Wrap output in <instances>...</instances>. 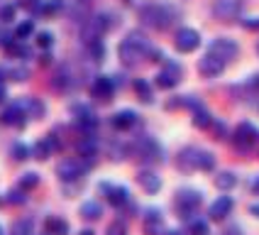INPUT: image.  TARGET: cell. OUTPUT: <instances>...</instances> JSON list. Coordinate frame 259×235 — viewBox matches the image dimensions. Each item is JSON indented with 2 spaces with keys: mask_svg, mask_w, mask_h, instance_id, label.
<instances>
[{
  "mask_svg": "<svg viewBox=\"0 0 259 235\" xmlns=\"http://www.w3.org/2000/svg\"><path fill=\"white\" fill-rule=\"evenodd\" d=\"M140 17H142L144 25H149V27L166 29L176 22L179 10L174 5H157V3H152V5H144L142 10H140Z\"/></svg>",
  "mask_w": 259,
  "mask_h": 235,
  "instance_id": "cell-1",
  "label": "cell"
},
{
  "mask_svg": "<svg viewBox=\"0 0 259 235\" xmlns=\"http://www.w3.org/2000/svg\"><path fill=\"white\" fill-rule=\"evenodd\" d=\"M149 42L144 40V34H140V32H130L127 40L120 44V59L125 61V64H140L144 57H149Z\"/></svg>",
  "mask_w": 259,
  "mask_h": 235,
  "instance_id": "cell-2",
  "label": "cell"
},
{
  "mask_svg": "<svg viewBox=\"0 0 259 235\" xmlns=\"http://www.w3.org/2000/svg\"><path fill=\"white\" fill-rule=\"evenodd\" d=\"M259 142V130L252 123H240L232 132V145L237 147V152H252Z\"/></svg>",
  "mask_w": 259,
  "mask_h": 235,
  "instance_id": "cell-3",
  "label": "cell"
},
{
  "mask_svg": "<svg viewBox=\"0 0 259 235\" xmlns=\"http://www.w3.org/2000/svg\"><path fill=\"white\" fill-rule=\"evenodd\" d=\"M201 193L193 189H184L179 191V196H176V211H179V216L181 218H193L196 216V211H198V206H201Z\"/></svg>",
  "mask_w": 259,
  "mask_h": 235,
  "instance_id": "cell-4",
  "label": "cell"
},
{
  "mask_svg": "<svg viewBox=\"0 0 259 235\" xmlns=\"http://www.w3.org/2000/svg\"><path fill=\"white\" fill-rule=\"evenodd\" d=\"M174 44H176V49H179V52H184V54L196 52V49L201 47V34H198L196 29H191V27H181L179 32H176Z\"/></svg>",
  "mask_w": 259,
  "mask_h": 235,
  "instance_id": "cell-5",
  "label": "cell"
},
{
  "mask_svg": "<svg viewBox=\"0 0 259 235\" xmlns=\"http://www.w3.org/2000/svg\"><path fill=\"white\" fill-rule=\"evenodd\" d=\"M237 52H240V47L232 42V40H225V37H218L210 42L208 47V54H213V57L223 59V61H230V59L237 57Z\"/></svg>",
  "mask_w": 259,
  "mask_h": 235,
  "instance_id": "cell-6",
  "label": "cell"
},
{
  "mask_svg": "<svg viewBox=\"0 0 259 235\" xmlns=\"http://www.w3.org/2000/svg\"><path fill=\"white\" fill-rule=\"evenodd\" d=\"M240 13H242L240 0H215V5H213V15H215L218 20H223V22L237 20Z\"/></svg>",
  "mask_w": 259,
  "mask_h": 235,
  "instance_id": "cell-7",
  "label": "cell"
},
{
  "mask_svg": "<svg viewBox=\"0 0 259 235\" xmlns=\"http://www.w3.org/2000/svg\"><path fill=\"white\" fill-rule=\"evenodd\" d=\"M225 64H228V61L213 57V54H205V57L198 61V71H201L205 79H215V76H220V73L225 71Z\"/></svg>",
  "mask_w": 259,
  "mask_h": 235,
  "instance_id": "cell-8",
  "label": "cell"
},
{
  "mask_svg": "<svg viewBox=\"0 0 259 235\" xmlns=\"http://www.w3.org/2000/svg\"><path fill=\"white\" fill-rule=\"evenodd\" d=\"M232 208H235L232 196H220L215 204L208 208V216H210V220H225V216L232 213Z\"/></svg>",
  "mask_w": 259,
  "mask_h": 235,
  "instance_id": "cell-9",
  "label": "cell"
},
{
  "mask_svg": "<svg viewBox=\"0 0 259 235\" xmlns=\"http://www.w3.org/2000/svg\"><path fill=\"white\" fill-rule=\"evenodd\" d=\"M57 172L64 181H69V179H78V176L83 174L86 172V164H81L78 160H64L57 167Z\"/></svg>",
  "mask_w": 259,
  "mask_h": 235,
  "instance_id": "cell-10",
  "label": "cell"
},
{
  "mask_svg": "<svg viewBox=\"0 0 259 235\" xmlns=\"http://www.w3.org/2000/svg\"><path fill=\"white\" fill-rule=\"evenodd\" d=\"M179 81H181V69L176 64H169V69H164L157 76V86H161V88H174Z\"/></svg>",
  "mask_w": 259,
  "mask_h": 235,
  "instance_id": "cell-11",
  "label": "cell"
},
{
  "mask_svg": "<svg viewBox=\"0 0 259 235\" xmlns=\"http://www.w3.org/2000/svg\"><path fill=\"white\" fill-rule=\"evenodd\" d=\"M91 91H93V96H96V98H101V101H108V98L113 96L115 86H113V81H110L108 76H98V79L93 81Z\"/></svg>",
  "mask_w": 259,
  "mask_h": 235,
  "instance_id": "cell-12",
  "label": "cell"
},
{
  "mask_svg": "<svg viewBox=\"0 0 259 235\" xmlns=\"http://www.w3.org/2000/svg\"><path fill=\"white\" fill-rule=\"evenodd\" d=\"M198 160H201V149L188 147V149H184V152L179 154V167H181L184 172H193V169H198Z\"/></svg>",
  "mask_w": 259,
  "mask_h": 235,
  "instance_id": "cell-13",
  "label": "cell"
},
{
  "mask_svg": "<svg viewBox=\"0 0 259 235\" xmlns=\"http://www.w3.org/2000/svg\"><path fill=\"white\" fill-rule=\"evenodd\" d=\"M135 123H137V113H132V110H120L117 115H113V128L115 130H130Z\"/></svg>",
  "mask_w": 259,
  "mask_h": 235,
  "instance_id": "cell-14",
  "label": "cell"
},
{
  "mask_svg": "<svg viewBox=\"0 0 259 235\" xmlns=\"http://www.w3.org/2000/svg\"><path fill=\"white\" fill-rule=\"evenodd\" d=\"M25 110H22V105H10L3 115H0V120L5 123V125H25Z\"/></svg>",
  "mask_w": 259,
  "mask_h": 235,
  "instance_id": "cell-15",
  "label": "cell"
},
{
  "mask_svg": "<svg viewBox=\"0 0 259 235\" xmlns=\"http://www.w3.org/2000/svg\"><path fill=\"white\" fill-rule=\"evenodd\" d=\"M52 84H54V88H57V91H66V88H71L73 86L71 71H69L66 66H64V69H59V71L54 73V81H52Z\"/></svg>",
  "mask_w": 259,
  "mask_h": 235,
  "instance_id": "cell-16",
  "label": "cell"
},
{
  "mask_svg": "<svg viewBox=\"0 0 259 235\" xmlns=\"http://www.w3.org/2000/svg\"><path fill=\"white\" fill-rule=\"evenodd\" d=\"M193 123H196V128H208V125H213V118H210V113L203 108L201 103L193 108Z\"/></svg>",
  "mask_w": 259,
  "mask_h": 235,
  "instance_id": "cell-17",
  "label": "cell"
},
{
  "mask_svg": "<svg viewBox=\"0 0 259 235\" xmlns=\"http://www.w3.org/2000/svg\"><path fill=\"white\" fill-rule=\"evenodd\" d=\"M22 110H27L29 118H42L44 115V103L37 101V98H27L22 103Z\"/></svg>",
  "mask_w": 259,
  "mask_h": 235,
  "instance_id": "cell-18",
  "label": "cell"
},
{
  "mask_svg": "<svg viewBox=\"0 0 259 235\" xmlns=\"http://www.w3.org/2000/svg\"><path fill=\"white\" fill-rule=\"evenodd\" d=\"M235 184H237V176L232 174V172H223V174L215 176V186L220 191H230Z\"/></svg>",
  "mask_w": 259,
  "mask_h": 235,
  "instance_id": "cell-19",
  "label": "cell"
},
{
  "mask_svg": "<svg viewBox=\"0 0 259 235\" xmlns=\"http://www.w3.org/2000/svg\"><path fill=\"white\" fill-rule=\"evenodd\" d=\"M140 181H142L144 189L152 191V193L159 191V186H161V181L157 179V174H152V172H142V174H140Z\"/></svg>",
  "mask_w": 259,
  "mask_h": 235,
  "instance_id": "cell-20",
  "label": "cell"
},
{
  "mask_svg": "<svg viewBox=\"0 0 259 235\" xmlns=\"http://www.w3.org/2000/svg\"><path fill=\"white\" fill-rule=\"evenodd\" d=\"M191 235H210V225L203 218H191Z\"/></svg>",
  "mask_w": 259,
  "mask_h": 235,
  "instance_id": "cell-21",
  "label": "cell"
},
{
  "mask_svg": "<svg viewBox=\"0 0 259 235\" xmlns=\"http://www.w3.org/2000/svg\"><path fill=\"white\" fill-rule=\"evenodd\" d=\"M135 91L140 93V98H142L144 103H149V101H152V88H149V84H147V81H142V79H137V81H135Z\"/></svg>",
  "mask_w": 259,
  "mask_h": 235,
  "instance_id": "cell-22",
  "label": "cell"
},
{
  "mask_svg": "<svg viewBox=\"0 0 259 235\" xmlns=\"http://www.w3.org/2000/svg\"><path fill=\"white\" fill-rule=\"evenodd\" d=\"M198 169H203V172H213V169H215V157H213L210 152H201Z\"/></svg>",
  "mask_w": 259,
  "mask_h": 235,
  "instance_id": "cell-23",
  "label": "cell"
},
{
  "mask_svg": "<svg viewBox=\"0 0 259 235\" xmlns=\"http://www.w3.org/2000/svg\"><path fill=\"white\" fill-rule=\"evenodd\" d=\"M39 10H42L44 15H54L61 10V0H47L44 5H39Z\"/></svg>",
  "mask_w": 259,
  "mask_h": 235,
  "instance_id": "cell-24",
  "label": "cell"
},
{
  "mask_svg": "<svg viewBox=\"0 0 259 235\" xmlns=\"http://www.w3.org/2000/svg\"><path fill=\"white\" fill-rule=\"evenodd\" d=\"M81 213H83V218H98L101 216V206L98 204H86L81 208Z\"/></svg>",
  "mask_w": 259,
  "mask_h": 235,
  "instance_id": "cell-25",
  "label": "cell"
},
{
  "mask_svg": "<svg viewBox=\"0 0 259 235\" xmlns=\"http://www.w3.org/2000/svg\"><path fill=\"white\" fill-rule=\"evenodd\" d=\"M49 228H52L57 235H66V230H69V228H66V223H64V220H57V218L49 220Z\"/></svg>",
  "mask_w": 259,
  "mask_h": 235,
  "instance_id": "cell-26",
  "label": "cell"
},
{
  "mask_svg": "<svg viewBox=\"0 0 259 235\" xmlns=\"http://www.w3.org/2000/svg\"><path fill=\"white\" fill-rule=\"evenodd\" d=\"M52 42H54V37H52L49 32H39V34H37V44L44 47V49H47V47H52Z\"/></svg>",
  "mask_w": 259,
  "mask_h": 235,
  "instance_id": "cell-27",
  "label": "cell"
},
{
  "mask_svg": "<svg viewBox=\"0 0 259 235\" xmlns=\"http://www.w3.org/2000/svg\"><path fill=\"white\" fill-rule=\"evenodd\" d=\"M242 27L245 29H259V17H245V20H242Z\"/></svg>",
  "mask_w": 259,
  "mask_h": 235,
  "instance_id": "cell-28",
  "label": "cell"
},
{
  "mask_svg": "<svg viewBox=\"0 0 259 235\" xmlns=\"http://www.w3.org/2000/svg\"><path fill=\"white\" fill-rule=\"evenodd\" d=\"M10 79H13V81H25V79H27V69H13V71H10Z\"/></svg>",
  "mask_w": 259,
  "mask_h": 235,
  "instance_id": "cell-29",
  "label": "cell"
},
{
  "mask_svg": "<svg viewBox=\"0 0 259 235\" xmlns=\"http://www.w3.org/2000/svg\"><path fill=\"white\" fill-rule=\"evenodd\" d=\"M0 17H3L5 22H10V20H13V17H15V8H13V5H8V8H3V10H0Z\"/></svg>",
  "mask_w": 259,
  "mask_h": 235,
  "instance_id": "cell-30",
  "label": "cell"
},
{
  "mask_svg": "<svg viewBox=\"0 0 259 235\" xmlns=\"http://www.w3.org/2000/svg\"><path fill=\"white\" fill-rule=\"evenodd\" d=\"M29 32H32V22H25V25H20V27H17V37L22 40V37H27Z\"/></svg>",
  "mask_w": 259,
  "mask_h": 235,
  "instance_id": "cell-31",
  "label": "cell"
},
{
  "mask_svg": "<svg viewBox=\"0 0 259 235\" xmlns=\"http://www.w3.org/2000/svg\"><path fill=\"white\" fill-rule=\"evenodd\" d=\"M215 132H218V140H225L228 137V128L223 123H215Z\"/></svg>",
  "mask_w": 259,
  "mask_h": 235,
  "instance_id": "cell-32",
  "label": "cell"
},
{
  "mask_svg": "<svg viewBox=\"0 0 259 235\" xmlns=\"http://www.w3.org/2000/svg\"><path fill=\"white\" fill-rule=\"evenodd\" d=\"M15 160H25V154H27V149H25V147L22 145H15Z\"/></svg>",
  "mask_w": 259,
  "mask_h": 235,
  "instance_id": "cell-33",
  "label": "cell"
},
{
  "mask_svg": "<svg viewBox=\"0 0 259 235\" xmlns=\"http://www.w3.org/2000/svg\"><path fill=\"white\" fill-rule=\"evenodd\" d=\"M37 184V174H25V179H22V186H34Z\"/></svg>",
  "mask_w": 259,
  "mask_h": 235,
  "instance_id": "cell-34",
  "label": "cell"
},
{
  "mask_svg": "<svg viewBox=\"0 0 259 235\" xmlns=\"http://www.w3.org/2000/svg\"><path fill=\"white\" fill-rule=\"evenodd\" d=\"M223 235H242V230H240V225H228Z\"/></svg>",
  "mask_w": 259,
  "mask_h": 235,
  "instance_id": "cell-35",
  "label": "cell"
},
{
  "mask_svg": "<svg viewBox=\"0 0 259 235\" xmlns=\"http://www.w3.org/2000/svg\"><path fill=\"white\" fill-rule=\"evenodd\" d=\"M108 235H125V228H122V225L117 223V225H113V228L108 230Z\"/></svg>",
  "mask_w": 259,
  "mask_h": 235,
  "instance_id": "cell-36",
  "label": "cell"
},
{
  "mask_svg": "<svg viewBox=\"0 0 259 235\" xmlns=\"http://www.w3.org/2000/svg\"><path fill=\"white\" fill-rule=\"evenodd\" d=\"M249 86L254 88V91H259V73H254V76L249 79Z\"/></svg>",
  "mask_w": 259,
  "mask_h": 235,
  "instance_id": "cell-37",
  "label": "cell"
},
{
  "mask_svg": "<svg viewBox=\"0 0 259 235\" xmlns=\"http://www.w3.org/2000/svg\"><path fill=\"white\" fill-rule=\"evenodd\" d=\"M249 213H254V216H257V218H259V204H254V206H249Z\"/></svg>",
  "mask_w": 259,
  "mask_h": 235,
  "instance_id": "cell-38",
  "label": "cell"
},
{
  "mask_svg": "<svg viewBox=\"0 0 259 235\" xmlns=\"http://www.w3.org/2000/svg\"><path fill=\"white\" fill-rule=\"evenodd\" d=\"M252 191H254V193H259V179L254 181V184H252Z\"/></svg>",
  "mask_w": 259,
  "mask_h": 235,
  "instance_id": "cell-39",
  "label": "cell"
},
{
  "mask_svg": "<svg viewBox=\"0 0 259 235\" xmlns=\"http://www.w3.org/2000/svg\"><path fill=\"white\" fill-rule=\"evenodd\" d=\"M3 101H5V88L0 86V103H3Z\"/></svg>",
  "mask_w": 259,
  "mask_h": 235,
  "instance_id": "cell-40",
  "label": "cell"
},
{
  "mask_svg": "<svg viewBox=\"0 0 259 235\" xmlns=\"http://www.w3.org/2000/svg\"><path fill=\"white\" fill-rule=\"evenodd\" d=\"M166 235H181V233H179V230H171V233H166Z\"/></svg>",
  "mask_w": 259,
  "mask_h": 235,
  "instance_id": "cell-41",
  "label": "cell"
},
{
  "mask_svg": "<svg viewBox=\"0 0 259 235\" xmlns=\"http://www.w3.org/2000/svg\"><path fill=\"white\" fill-rule=\"evenodd\" d=\"M81 235H93V233H88V230H83V233H81Z\"/></svg>",
  "mask_w": 259,
  "mask_h": 235,
  "instance_id": "cell-42",
  "label": "cell"
},
{
  "mask_svg": "<svg viewBox=\"0 0 259 235\" xmlns=\"http://www.w3.org/2000/svg\"><path fill=\"white\" fill-rule=\"evenodd\" d=\"M257 52H259V44H257Z\"/></svg>",
  "mask_w": 259,
  "mask_h": 235,
  "instance_id": "cell-43",
  "label": "cell"
}]
</instances>
